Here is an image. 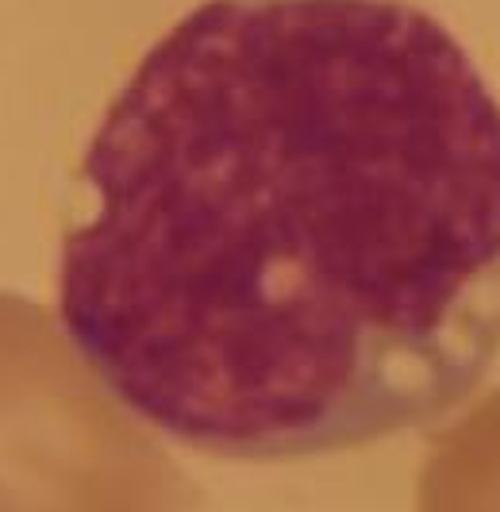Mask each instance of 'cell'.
Masks as SVG:
<instances>
[{
  "label": "cell",
  "instance_id": "cell-1",
  "mask_svg": "<svg viewBox=\"0 0 500 512\" xmlns=\"http://www.w3.org/2000/svg\"><path fill=\"white\" fill-rule=\"evenodd\" d=\"M58 324L189 451L316 459L454 412L500 351V101L408 0H204L108 104Z\"/></svg>",
  "mask_w": 500,
  "mask_h": 512
},
{
  "label": "cell",
  "instance_id": "cell-2",
  "mask_svg": "<svg viewBox=\"0 0 500 512\" xmlns=\"http://www.w3.org/2000/svg\"><path fill=\"white\" fill-rule=\"evenodd\" d=\"M47 308L0 293V512H143V443Z\"/></svg>",
  "mask_w": 500,
  "mask_h": 512
}]
</instances>
